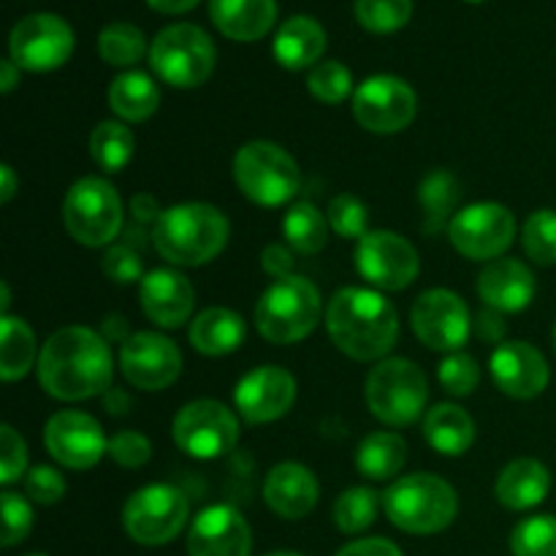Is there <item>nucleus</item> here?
<instances>
[{
	"mask_svg": "<svg viewBox=\"0 0 556 556\" xmlns=\"http://www.w3.org/2000/svg\"><path fill=\"white\" fill-rule=\"evenodd\" d=\"M112 351L98 331L65 326L54 331L38 356V383L49 396L81 402L112 389Z\"/></svg>",
	"mask_w": 556,
	"mask_h": 556,
	"instance_id": "nucleus-1",
	"label": "nucleus"
},
{
	"mask_svg": "<svg viewBox=\"0 0 556 556\" xmlns=\"http://www.w3.org/2000/svg\"><path fill=\"white\" fill-rule=\"evenodd\" d=\"M326 329L345 356L356 362H378L394 348L400 320L383 293L369 288H342L326 309Z\"/></svg>",
	"mask_w": 556,
	"mask_h": 556,
	"instance_id": "nucleus-2",
	"label": "nucleus"
},
{
	"mask_svg": "<svg viewBox=\"0 0 556 556\" xmlns=\"http://www.w3.org/2000/svg\"><path fill=\"white\" fill-rule=\"evenodd\" d=\"M152 242L174 266H204L226 248L228 220L212 204H177L157 217Z\"/></svg>",
	"mask_w": 556,
	"mask_h": 556,
	"instance_id": "nucleus-3",
	"label": "nucleus"
},
{
	"mask_svg": "<svg viewBox=\"0 0 556 556\" xmlns=\"http://www.w3.org/2000/svg\"><path fill=\"white\" fill-rule=\"evenodd\" d=\"M383 508L391 525L410 535H434L456 519L459 500L443 478L416 472L396 478L383 494Z\"/></svg>",
	"mask_w": 556,
	"mask_h": 556,
	"instance_id": "nucleus-4",
	"label": "nucleus"
},
{
	"mask_svg": "<svg viewBox=\"0 0 556 556\" xmlns=\"http://www.w3.org/2000/svg\"><path fill=\"white\" fill-rule=\"evenodd\" d=\"M324 304L318 288L304 277L275 280L255 307V329L271 345H293L318 326Z\"/></svg>",
	"mask_w": 556,
	"mask_h": 556,
	"instance_id": "nucleus-5",
	"label": "nucleus"
},
{
	"mask_svg": "<svg viewBox=\"0 0 556 556\" xmlns=\"http://www.w3.org/2000/svg\"><path fill=\"white\" fill-rule=\"evenodd\" d=\"M367 405L389 427H410L429 400V383L421 367L407 358H383L367 375Z\"/></svg>",
	"mask_w": 556,
	"mask_h": 556,
	"instance_id": "nucleus-6",
	"label": "nucleus"
},
{
	"mask_svg": "<svg viewBox=\"0 0 556 556\" xmlns=\"http://www.w3.org/2000/svg\"><path fill=\"white\" fill-rule=\"evenodd\" d=\"M233 182L255 204L280 206L299 193L302 172L280 144L250 141L233 157Z\"/></svg>",
	"mask_w": 556,
	"mask_h": 556,
	"instance_id": "nucleus-7",
	"label": "nucleus"
},
{
	"mask_svg": "<svg viewBox=\"0 0 556 556\" xmlns=\"http://www.w3.org/2000/svg\"><path fill=\"white\" fill-rule=\"evenodd\" d=\"M215 43L199 25H168L155 36L150 49L152 71L172 87H199L215 71Z\"/></svg>",
	"mask_w": 556,
	"mask_h": 556,
	"instance_id": "nucleus-8",
	"label": "nucleus"
},
{
	"mask_svg": "<svg viewBox=\"0 0 556 556\" xmlns=\"http://www.w3.org/2000/svg\"><path fill=\"white\" fill-rule=\"evenodd\" d=\"M65 231L85 248H103L123 228V201L103 177H85L71 185L63 201Z\"/></svg>",
	"mask_w": 556,
	"mask_h": 556,
	"instance_id": "nucleus-9",
	"label": "nucleus"
},
{
	"mask_svg": "<svg viewBox=\"0 0 556 556\" xmlns=\"http://www.w3.org/2000/svg\"><path fill=\"white\" fill-rule=\"evenodd\" d=\"M190 505L182 489L152 483L139 489L123 508V527L141 546H166L182 532Z\"/></svg>",
	"mask_w": 556,
	"mask_h": 556,
	"instance_id": "nucleus-10",
	"label": "nucleus"
},
{
	"mask_svg": "<svg viewBox=\"0 0 556 556\" xmlns=\"http://www.w3.org/2000/svg\"><path fill=\"white\" fill-rule=\"evenodd\" d=\"M172 434L182 454L210 462L231 454L239 443V421L220 402L195 400L177 413Z\"/></svg>",
	"mask_w": 556,
	"mask_h": 556,
	"instance_id": "nucleus-11",
	"label": "nucleus"
},
{
	"mask_svg": "<svg viewBox=\"0 0 556 556\" xmlns=\"http://www.w3.org/2000/svg\"><path fill=\"white\" fill-rule=\"evenodd\" d=\"M516 217L508 206L483 201L456 212L448 226V239L465 258L497 261L514 244Z\"/></svg>",
	"mask_w": 556,
	"mask_h": 556,
	"instance_id": "nucleus-12",
	"label": "nucleus"
},
{
	"mask_svg": "<svg viewBox=\"0 0 556 556\" xmlns=\"http://www.w3.org/2000/svg\"><path fill=\"white\" fill-rule=\"evenodd\" d=\"M416 90L400 76H369L353 92V114L369 134H400L416 119Z\"/></svg>",
	"mask_w": 556,
	"mask_h": 556,
	"instance_id": "nucleus-13",
	"label": "nucleus"
},
{
	"mask_svg": "<svg viewBox=\"0 0 556 556\" xmlns=\"http://www.w3.org/2000/svg\"><path fill=\"white\" fill-rule=\"evenodd\" d=\"M11 60L20 68L43 74L68 63L74 52V30L54 14H30L20 20L9 38Z\"/></svg>",
	"mask_w": 556,
	"mask_h": 556,
	"instance_id": "nucleus-14",
	"label": "nucleus"
},
{
	"mask_svg": "<svg viewBox=\"0 0 556 556\" xmlns=\"http://www.w3.org/2000/svg\"><path fill=\"white\" fill-rule=\"evenodd\" d=\"M410 324L418 340L432 351L456 353L470 340V309L465 299L445 288H432L421 293L410 309Z\"/></svg>",
	"mask_w": 556,
	"mask_h": 556,
	"instance_id": "nucleus-15",
	"label": "nucleus"
},
{
	"mask_svg": "<svg viewBox=\"0 0 556 556\" xmlns=\"http://www.w3.org/2000/svg\"><path fill=\"white\" fill-rule=\"evenodd\" d=\"M356 266L369 286L380 291H402L418 277V253L394 231H369L358 239Z\"/></svg>",
	"mask_w": 556,
	"mask_h": 556,
	"instance_id": "nucleus-16",
	"label": "nucleus"
},
{
	"mask_svg": "<svg viewBox=\"0 0 556 556\" xmlns=\"http://www.w3.org/2000/svg\"><path fill=\"white\" fill-rule=\"evenodd\" d=\"M43 443L52 459L68 470H90L109 451L101 424L79 410L54 413L43 429Z\"/></svg>",
	"mask_w": 556,
	"mask_h": 556,
	"instance_id": "nucleus-17",
	"label": "nucleus"
},
{
	"mask_svg": "<svg viewBox=\"0 0 556 556\" xmlns=\"http://www.w3.org/2000/svg\"><path fill=\"white\" fill-rule=\"evenodd\" d=\"M125 380L141 391H163L182 372V353L168 337L139 331L119 351Z\"/></svg>",
	"mask_w": 556,
	"mask_h": 556,
	"instance_id": "nucleus-18",
	"label": "nucleus"
},
{
	"mask_svg": "<svg viewBox=\"0 0 556 556\" xmlns=\"http://www.w3.org/2000/svg\"><path fill=\"white\" fill-rule=\"evenodd\" d=\"M296 402V380L282 367H258L244 375L233 391V405L248 424H271Z\"/></svg>",
	"mask_w": 556,
	"mask_h": 556,
	"instance_id": "nucleus-19",
	"label": "nucleus"
},
{
	"mask_svg": "<svg viewBox=\"0 0 556 556\" xmlns=\"http://www.w3.org/2000/svg\"><path fill=\"white\" fill-rule=\"evenodd\" d=\"M253 535L231 505H212L201 510L188 532V556H250Z\"/></svg>",
	"mask_w": 556,
	"mask_h": 556,
	"instance_id": "nucleus-20",
	"label": "nucleus"
},
{
	"mask_svg": "<svg viewBox=\"0 0 556 556\" xmlns=\"http://www.w3.org/2000/svg\"><path fill=\"white\" fill-rule=\"evenodd\" d=\"M492 378L503 394L514 396V400H532V396L543 394L548 386V364L538 348L530 342H503L497 351L492 353Z\"/></svg>",
	"mask_w": 556,
	"mask_h": 556,
	"instance_id": "nucleus-21",
	"label": "nucleus"
},
{
	"mask_svg": "<svg viewBox=\"0 0 556 556\" xmlns=\"http://www.w3.org/2000/svg\"><path fill=\"white\" fill-rule=\"evenodd\" d=\"M141 309L152 324L163 329H177L193 315L195 291L185 275L174 269H155L141 280Z\"/></svg>",
	"mask_w": 556,
	"mask_h": 556,
	"instance_id": "nucleus-22",
	"label": "nucleus"
},
{
	"mask_svg": "<svg viewBox=\"0 0 556 556\" xmlns=\"http://www.w3.org/2000/svg\"><path fill=\"white\" fill-rule=\"evenodd\" d=\"M478 296L500 313H521L535 299V275L516 258H497L478 275Z\"/></svg>",
	"mask_w": 556,
	"mask_h": 556,
	"instance_id": "nucleus-23",
	"label": "nucleus"
},
{
	"mask_svg": "<svg viewBox=\"0 0 556 556\" xmlns=\"http://www.w3.org/2000/svg\"><path fill=\"white\" fill-rule=\"evenodd\" d=\"M264 500L282 519H304L307 514H313L315 503H318V481L304 465L282 462L266 476Z\"/></svg>",
	"mask_w": 556,
	"mask_h": 556,
	"instance_id": "nucleus-24",
	"label": "nucleus"
},
{
	"mask_svg": "<svg viewBox=\"0 0 556 556\" xmlns=\"http://www.w3.org/2000/svg\"><path fill=\"white\" fill-rule=\"evenodd\" d=\"M210 16L223 36L258 41L277 20V0H210Z\"/></svg>",
	"mask_w": 556,
	"mask_h": 556,
	"instance_id": "nucleus-25",
	"label": "nucleus"
},
{
	"mask_svg": "<svg viewBox=\"0 0 556 556\" xmlns=\"http://www.w3.org/2000/svg\"><path fill=\"white\" fill-rule=\"evenodd\" d=\"M548 489H552V476H548L546 465L538 459H514L497 478V494L500 505L508 510H527L535 508L546 500Z\"/></svg>",
	"mask_w": 556,
	"mask_h": 556,
	"instance_id": "nucleus-26",
	"label": "nucleus"
},
{
	"mask_svg": "<svg viewBox=\"0 0 556 556\" xmlns=\"http://www.w3.org/2000/svg\"><path fill=\"white\" fill-rule=\"evenodd\" d=\"M326 52V30L313 16H291L275 36V58L282 68H309Z\"/></svg>",
	"mask_w": 556,
	"mask_h": 556,
	"instance_id": "nucleus-27",
	"label": "nucleus"
},
{
	"mask_svg": "<svg viewBox=\"0 0 556 556\" xmlns=\"http://www.w3.org/2000/svg\"><path fill=\"white\" fill-rule=\"evenodd\" d=\"M190 345L204 356H228L244 340V320L233 309L210 307L190 324Z\"/></svg>",
	"mask_w": 556,
	"mask_h": 556,
	"instance_id": "nucleus-28",
	"label": "nucleus"
},
{
	"mask_svg": "<svg viewBox=\"0 0 556 556\" xmlns=\"http://www.w3.org/2000/svg\"><path fill=\"white\" fill-rule=\"evenodd\" d=\"M424 438L438 454L443 456H462L470 451L476 440V424L470 413L462 410L459 405H434L424 418Z\"/></svg>",
	"mask_w": 556,
	"mask_h": 556,
	"instance_id": "nucleus-29",
	"label": "nucleus"
},
{
	"mask_svg": "<svg viewBox=\"0 0 556 556\" xmlns=\"http://www.w3.org/2000/svg\"><path fill=\"white\" fill-rule=\"evenodd\" d=\"M157 103H161V92L157 85L141 71H128L119 74L117 79L109 85V106L117 117L128 119V123H144L155 114Z\"/></svg>",
	"mask_w": 556,
	"mask_h": 556,
	"instance_id": "nucleus-30",
	"label": "nucleus"
},
{
	"mask_svg": "<svg viewBox=\"0 0 556 556\" xmlns=\"http://www.w3.org/2000/svg\"><path fill=\"white\" fill-rule=\"evenodd\" d=\"M407 459V445L394 432H375L362 440L356 454V467L369 481H391L400 476Z\"/></svg>",
	"mask_w": 556,
	"mask_h": 556,
	"instance_id": "nucleus-31",
	"label": "nucleus"
},
{
	"mask_svg": "<svg viewBox=\"0 0 556 556\" xmlns=\"http://www.w3.org/2000/svg\"><path fill=\"white\" fill-rule=\"evenodd\" d=\"M459 195V182H456L454 174L445 172V168L427 174V179L418 188V201H421L424 210V233H438L443 228L448 231Z\"/></svg>",
	"mask_w": 556,
	"mask_h": 556,
	"instance_id": "nucleus-32",
	"label": "nucleus"
},
{
	"mask_svg": "<svg viewBox=\"0 0 556 556\" xmlns=\"http://www.w3.org/2000/svg\"><path fill=\"white\" fill-rule=\"evenodd\" d=\"M3 337H0V375L3 380L25 378L36 362V334L22 318L3 315Z\"/></svg>",
	"mask_w": 556,
	"mask_h": 556,
	"instance_id": "nucleus-33",
	"label": "nucleus"
},
{
	"mask_svg": "<svg viewBox=\"0 0 556 556\" xmlns=\"http://www.w3.org/2000/svg\"><path fill=\"white\" fill-rule=\"evenodd\" d=\"M282 233L296 253L315 255L326 248V239H329V217L309 201H299L288 210Z\"/></svg>",
	"mask_w": 556,
	"mask_h": 556,
	"instance_id": "nucleus-34",
	"label": "nucleus"
},
{
	"mask_svg": "<svg viewBox=\"0 0 556 556\" xmlns=\"http://www.w3.org/2000/svg\"><path fill=\"white\" fill-rule=\"evenodd\" d=\"M134 144L136 141L128 125L114 123V119H106V123H101L90 134L92 161L109 174L123 172L128 166L130 157H134Z\"/></svg>",
	"mask_w": 556,
	"mask_h": 556,
	"instance_id": "nucleus-35",
	"label": "nucleus"
},
{
	"mask_svg": "<svg viewBox=\"0 0 556 556\" xmlns=\"http://www.w3.org/2000/svg\"><path fill=\"white\" fill-rule=\"evenodd\" d=\"M98 52L106 60L109 65H117V68H128L136 65L147 52V38L130 22H112L101 30L98 36Z\"/></svg>",
	"mask_w": 556,
	"mask_h": 556,
	"instance_id": "nucleus-36",
	"label": "nucleus"
},
{
	"mask_svg": "<svg viewBox=\"0 0 556 556\" xmlns=\"http://www.w3.org/2000/svg\"><path fill=\"white\" fill-rule=\"evenodd\" d=\"M380 497L367 486H353L342 492L334 503V521L345 535H358L369 530L378 519Z\"/></svg>",
	"mask_w": 556,
	"mask_h": 556,
	"instance_id": "nucleus-37",
	"label": "nucleus"
},
{
	"mask_svg": "<svg viewBox=\"0 0 556 556\" xmlns=\"http://www.w3.org/2000/svg\"><path fill=\"white\" fill-rule=\"evenodd\" d=\"M413 0H356V20L369 33H396L410 22Z\"/></svg>",
	"mask_w": 556,
	"mask_h": 556,
	"instance_id": "nucleus-38",
	"label": "nucleus"
},
{
	"mask_svg": "<svg viewBox=\"0 0 556 556\" xmlns=\"http://www.w3.org/2000/svg\"><path fill=\"white\" fill-rule=\"evenodd\" d=\"M521 244H525V253L530 255L535 264H556V212H532L525 223V231H521Z\"/></svg>",
	"mask_w": 556,
	"mask_h": 556,
	"instance_id": "nucleus-39",
	"label": "nucleus"
},
{
	"mask_svg": "<svg viewBox=\"0 0 556 556\" xmlns=\"http://www.w3.org/2000/svg\"><path fill=\"white\" fill-rule=\"evenodd\" d=\"M514 556H556V516H532L514 530Z\"/></svg>",
	"mask_w": 556,
	"mask_h": 556,
	"instance_id": "nucleus-40",
	"label": "nucleus"
},
{
	"mask_svg": "<svg viewBox=\"0 0 556 556\" xmlns=\"http://www.w3.org/2000/svg\"><path fill=\"white\" fill-rule=\"evenodd\" d=\"M307 87L318 101L324 103H342L353 92V76L337 60L318 63L307 76Z\"/></svg>",
	"mask_w": 556,
	"mask_h": 556,
	"instance_id": "nucleus-41",
	"label": "nucleus"
},
{
	"mask_svg": "<svg viewBox=\"0 0 556 556\" xmlns=\"http://www.w3.org/2000/svg\"><path fill=\"white\" fill-rule=\"evenodd\" d=\"M326 217H329V226L334 228V233H340V237H345V239H362L369 233L367 231V220H369L367 206H364L362 199H356V195H351V193L334 195L329 204V212H326Z\"/></svg>",
	"mask_w": 556,
	"mask_h": 556,
	"instance_id": "nucleus-42",
	"label": "nucleus"
},
{
	"mask_svg": "<svg viewBox=\"0 0 556 556\" xmlns=\"http://www.w3.org/2000/svg\"><path fill=\"white\" fill-rule=\"evenodd\" d=\"M440 386L448 391L451 396H470L476 391L481 372H478L476 358L467 356V353H451L443 364H440Z\"/></svg>",
	"mask_w": 556,
	"mask_h": 556,
	"instance_id": "nucleus-43",
	"label": "nucleus"
},
{
	"mask_svg": "<svg viewBox=\"0 0 556 556\" xmlns=\"http://www.w3.org/2000/svg\"><path fill=\"white\" fill-rule=\"evenodd\" d=\"M0 505H3V538H0V543H3L5 548H11L16 546V543L25 541L27 532H30L33 510L30 505H27V500L14 492H3Z\"/></svg>",
	"mask_w": 556,
	"mask_h": 556,
	"instance_id": "nucleus-44",
	"label": "nucleus"
},
{
	"mask_svg": "<svg viewBox=\"0 0 556 556\" xmlns=\"http://www.w3.org/2000/svg\"><path fill=\"white\" fill-rule=\"evenodd\" d=\"M27 465V448L25 440L16 434L14 427L3 424L0 427V483L9 486V483L20 481L22 472Z\"/></svg>",
	"mask_w": 556,
	"mask_h": 556,
	"instance_id": "nucleus-45",
	"label": "nucleus"
},
{
	"mask_svg": "<svg viewBox=\"0 0 556 556\" xmlns=\"http://www.w3.org/2000/svg\"><path fill=\"white\" fill-rule=\"evenodd\" d=\"M101 269L109 280L119 282V286H130V282L144 280V266H141V258L130 248H123V244H114L103 253Z\"/></svg>",
	"mask_w": 556,
	"mask_h": 556,
	"instance_id": "nucleus-46",
	"label": "nucleus"
},
{
	"mask_svg": "<svg viewBox=\"0 0 556 556\" xmlns=\"http://www.w3.org/2000/svg\"><path fill=\"white\" fill-rule=\"evenodd\" d=\"M109 456L117 462L119 467H141L150 462L152 445L144 434L139 432H117L109 440Z\"/></svg>",
	"mask_w": 556,
	"mask_h": 556,
	"instance_id": "nucleus-47",
	"label": "nucleus"
},
{
	"mask_svg": "<svg viewBox=\"0 0 556 556\" xmlns=\"http://www.w3.org/2000/svg\"><path fill=\"white\" fill-rule=\"evenodd\" d=\"M27 497L41 505H54L65 494V481L54 467H33L25 478Z\"/></svg>",
	"mask_w": 556,
	"mask_h": 556,
	"instance_id": "nucleus-48",
	"label": "nucleus"
},
{
	"mask_svg": "<svg viewBox=\"0 0 556 556\" xmlns=\"http://www.w3.org/2000/svg\"><path fill=\"white\" fill-rule=\"evenodd\" d=\"M293 264H296V258H293L291 250L282 248V244H269V248H264V253H261V266H264L266 275L275 277V280L291 277Z\"/></svg>",
	"mask_w": 556,
	"mask_h": 556,
	"instance_id": "nucleus-49",
	"label": "nucleus"
},
{
	"mask_svg": "<svg viewBox=\"0 0 556 556\" xmlns=\"http://www.w3.org/2000/svg\"><path fill=\"white\" fill-rule=\"evenodd\" d=\"M337 556H402V552L386 538H367V541H356L351 546L340 548Z\"/></svg>",
	"mask_w": 556,
	"mask_h": 556,
	"instance_id": "nucleus-50",
	"label": "nucleus"
},
{
	"mask_svg": "<svg viewBox=\"0 0 556 556\" xmlns=\"http://www.w3.org/2000/svg\"><path fill=\"white\" fill-rule=\"evenodd\" d=\"M476 331L483 342H500L503 345V337H505V320L500 309H481L476 318Z\"/></svg>",
	"mask_w": 556,
	"mask_h": 556,
	"instance_id": "nucleus-51",
	"label": "nucleus"
},
{
	"mask_svg": "<svg viewBox=\"0 0 556 556\" xmlns=\"http://www.w3.org/2000/svg\"><path fill=\"white\" fill-rule=\"evenodd\" d=\"M130 212H134V217L139 223H152V226H155L157 217L163 215V210L157 206V201L152 199L150 193L134 195V201H130Z\"/></svg>",
	"mask_w": 556,
	"mask_h": 556,
	"instance_id": "nucleus-52",
	"label": "nucleus"
},
{
	"mask_svg": "<svg viewBox=\"0 0 556 556\" xmlns=\"http://www.w3.org/2000/svg\"><path fill=\"white\" fill-rule=\"evenodd\" d=\"M130 329H128V320L123 318V315L112 313L103 318V340L106 342H119V345H125V342L130 340Z\"/></svg>",
	"mask_w": 556,
	"mask_h": 556,
	"instance_id": "nucleus-53",
	"label": "nucleus"
},
{
	"mask_svg": "<svg viewBox=\"0 0 556 556\" xmlns=\"http://www.w3.org/2000/svg\"><path fill=\"white\" fill-rule=\"evenodd\" d=\"M103 407H106V413H112V416H123V413L130 410V396L125 394L123 389H109L106 394H103Z\"/></svg>",
	"mask_w": 556,
	"mask_h": 556,
	"instance_id": "nucleus-54",
	"label": "nucleus"
},
{
	"mask_svg": "<svg viewBox=\"0 0 556 556\" xmlns=\"http://www.w3.org/2000/svg\"><path fill=\"white\" fill-rule=\"evenodd\" d=\"M147 3L155 11H161V14H185V11L193 9L199 0H147Z\"/></svg>",
	"mask_w": 556,
	"mask_h": 556,
	"instance_id": "nucleus-55",
	"label": "nucleus"
},
{
	"mask_svg": "<svg viewBox=\"0 0 556 556\" xmlns=\"http://www.w3.org/2000/svg\"><path fill=\"white\" fill-rule=\"evenodd\" d=\"M16 79H20V65L14 60H3L0 63V90L11 92L16 87Z\"/></svg>",
	"mask_w": 556,
	"mask_h": 556,
	"instance_id": "nucleus-56",
	"label": "nucleus"
},
{
	"mask_svg": "<svg viewBox=\"0 0 556 556\" xmlns=\"http://www.w3.org/2000/svg\"><path fill=\"white\" fill-rule=\"evenodd\" d=\"M0 179H3V188H0V201H3V204H9V201L14 199V193H16L14 168H11V166L0 168Z\"/></svg>",
	"mask_w": 556,
	"mask_h": 556,
	"instance_id": "nucleus-57",
	"label": "nucleus"
},
{
	"mask_svg": "<svg viewBox=\"0 0 556 556\" xmlns=\"http://www.w3.org/2000/svg\"><path fill=\"white\" fill-rule=\"evenodd\" d=\"M266 556H302V554H293V552H271V554H266Z\"/></svg>",
	"mask_w": 556,
	"mask_h": 556,
	"instance_id": "nucleus-58",
	"label": "nucleus"
},
{
	"mask_svg": "<svg viewBox=\"0 0 556 556\" xmlns=\"http://www.w3.org/2000/svg\"><path fill=\"white\" fill-rule=\"evenodd\" d=\"M554 348H556V326H554Z\"/></svg>",
	"mask_w": 556,
	"mask_h": 556,
	"instance_id": "nucleus-59",
	"label": "nucleus"
},
{
	"mask_svg": "<svg viewBox=\"0 0 556 556\" xmlns=\"http://www.w3.org/2000/svg\"><path fill=\"white\" fill-rule=\"evenodd\" d=\"M467 3H481V0H467Z\"/></svg>",
	"mask_w": 556,
	"mask_h": 556,
	"instance_id": "nucleus-60",
	"label": "nucleus"
},
{
	"mask_svg": "<svg viewBox=\"0 0 556 556\" xmlns=\"http://www.w3.org/2000/svg\"><path fill=\"white\" fill-rule=\"evenodd\" d=\"M27 556H47V554H27Z\"/></svg>",
	"mask_w": 556,
	"mask_h": 556,
	"instance_id": "nucleus-61",
	"label": "nucleus"
}]
</instances>
